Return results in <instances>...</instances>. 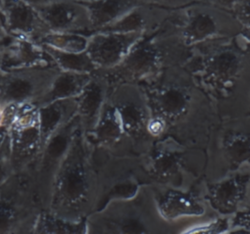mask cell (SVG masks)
<instances>
[{"instance_id":"9c48e42d","label":"cell","mask_w":250,"mask_h":234,"mask_svg":"<svg viewBox=\"0 0 250 234\" xmlns=\"http://www.w3.org/2000/svg\"><path fill=\"white\" fill-rule=\"evenodd\" d=\"M144 38L141 33L91 34L85 53L98 70L107 71L117 67Z\"/></svg>"},{"instance_id":"83f0119b","label":"cell","mask_w":250,"mask_h":234,"mask_svg":"<svg viewBox=\"0 0 250 234\" xmlns=\"http://www.w3.org/2000/svg\"><path fill=\"white\" fill-rule=\"evenodd\" d=\"M224 234H250V231L245 230H229Z\"/></svg>"},{"instance_id":"ba28073f","label":"cell","mask_w":250,"mask_h":234,"mask_svg":"<svg viewBox=\"0 0 250 234\" xmlns=\"http://www.w3.org/2000/svg\"><path fill=\"white\" fill-rule=\"evenodd\" d=\"M51 33L90 35L89 17L82 1H28Z\"/></svg>"},{"instance_id":"3957f363","label":"cell","mask_w":250,"mask_h":234,"mask_svg":"<svg viewBox=\"0 0 250 234\" xmlns=\"http://www.w3.org/2000/svg\"><path fill=\"white\" fill-rule=\"evenodd\" d=\"M190 57V49L167 22L158 32L142 39L134 45L125 59L113 69L102 71L111 85L134 84L143 85L167 68L183 66Z\"/></svg>"},{"instance_id":"d6986e66","label":"cell","mask_w":250,"mask_h":234,"mask_svg":"<svg viewBox=\"0 0 250 234\" xmlns=\"http://www.w3.org/2000/svg\"><path fill=\"white\" fill-rule=\"evenodd\" d=\"M87 135L93 137L98 145L106 147L117 145L125 138L116 112L108 99L103 106V111L95 128Z\"/></svg>"},{"instance_id":"30bf717a","label":"cell","mask_w":250,"mask_h":234,"mask_svg":"<svg viewBox=\"0 0 250 234\" xmlns=\"http://www.w3.org/2000/svg\"><path fill=\"white\" fill-rule=\"evenodd\" d=\"M176 8L169 2H144L123 18L99 31L100 33H141L146 37L152 36L163 26L171 11ZM98 33V32H97Z\"/></svg>"},{"instance_id":"277c9868","label":"cell","mask_w":250,"mask_h":234,"mask_svg":"<svg viewBox=\"0 0 250 234\" xmlns=\"http://www.w3.org/2000/svg\"><path fill=\"white\" fill-rule=\"evenodd\" d=\"M167 22L188 49L208 42L250 33L221 1L188 2L171 11Z\"/></svg>"},{"instance_id":"4fadbf2b","label":"cell","mask_w":250,"mask_h":234,"mask_svg":"<svg viewBox=\"0 0 250 234\" xmlns=\"http://www.w3.org/2000/svg\"><path fill=\"white\" fill-rule=\"evenodd\" d=\"M52 65L42 45L28 40L10 38L0 46V72Z\"/></svg>"},{"instance_id":"e0dca14e","label":"cell","mask_w":250,"mask_h":234,"mask_svg":"<svg viewBox=\"0 0 250 234\" xmlns=\"http://www.w3.org/2000/svg\"><path fill=\"white\" fill-rule=\"evenodd\" d=\"M141 1H82L89 17L90 35L113 24L132 11Z\"/></svg>"},{"instance_id":"9a60e30c","label":"cell","mask_w":250,"mask_h":234,"mask_svg":"<svg viewBox=\"0 0 250 234\" xmlns=\"http://www.w3.org/2000/svg\"><path fill=\"white\" fill-rule=\"evenodd\" d=\"M156 199L159 213L166 220L200 216L205 213V206L188 192L168 189Z\"/></svg>"},{"instance_id":"d4e9b609","label":"cell","mask_w":250,"mask_h":234,"mask_svg":"<svg viewBox=\"0 0 250 234\" xmlns=\"http://www.w3.org/2000/svg\"><path fill=\"white\" fill-rule=\"evenodd\" d=\"M229 230V220L226 218H217L214 221L194 227L183 234H224Z\"/></svg>"},{"instance_id":"5b68a950","label":"cell","mask_w":250,"mask_h":234,"mask_svg":"<svg viewBox=\"0 0 250 234\" xmlns=\"http://www.w3.org/2000/svg\"><path fill=\"white\" fill-rule=\"evenodd\" d=\"M83 134L79 128L54 180L49 201L55 211L80 207L90 193L92 176Z\"/></svg>"},{"instance_id":"8992f818","label":"cell","mask_w":250,"mask_h":234,"mask_svg":"<svg viewBox=\"0 0 250 234\" xmlns=\"http://www.w3.org/2000/svg\"><path fill=\"white\" fill-rule=\"evenodd\" d=\"M60 71L52 65L0 72V111L11 105H35Z\"/></svg>"},{"instance_id":"5bb4252c","label":"cell","mask_w":250,"mask_h":234,"mask_svg":"<svg viewBox=\"0 0 250 234\" xmlns=\"http://www.w3.org/2000/svg\"><path fill=\"white\" fill-rule=\"evenodd\" d=\"M111 88L110 81L101 71L92 73L90 82L77 98V115L83 134L90 133L95 128Z\"/></svg>"},{"instance_id":"ac0fdd59","label":"cell","mask_w":250,"mask_h":234,"mask_svg":"<svg viewBox=\"0 0 250 234\" xmlns=\"http://www.w3.org/2000/svg\"><path fill=\"white\" fill-rule=\"evenodd\" d=\"M92 74L60 71L45 95L35 104L38 109L55 101L77 99L88 85Z\"/></svg>"},{"instance_id":"7c38bea8","label":"cell","mask_w":250,"mask_h":234,"mask_svg":"<svg viewBox=\"0 0 250 234\" xmlns=\"http://www.w3.org/2000/svg\"><path fill=\"white\" fill-rule=\"evenodd\" d=\"M249 172L238 173L207 186L206 200L220 213L230 214L244 210L249 203Z\"/></svg>"},{"instance_id":"cb8c5ba5","label":"cell","mask_w":250,"mask_h":234,"mask_svg":"<svg viewBox=\"0 0 250 234\" xmlns=\"http://www.w3.org/2000/svg\"><path fill=\"white\" fill-rule=\"evenodd\" d=\"M234 15L241 25L250 31V1H221Z\"/></svg>"},{"instance_id":"4316f807","label":"cell","mask_w":250,"mask_h":234,"mask_svg":"<svg viewBox=\"0 0 250 234\" xmlns=\"http://www.w3.org/2000/svg\"><path fill=\"white\" fill-rule=\"evenodd\" d=\"M10 37L6 32V30L4 29V27L0 24V42H6L7 40H9Z\"/></svg>"},{"instance_id":"ffe728a7","label":"cell","mask_w":250,"mask_h":234,"mask_svg":"<svg viewBox=\"0 0 250 234\" xmlns=\"http://www.w3.org/2000/svg\"><path fill=\"white\" fill-rule=\"evenodd\" d=\"M42 47L46 54L61 71L92 74L98 70L85 52L81 54H68L45 45H42Z\"/></svg>"},{"instance_id":"2e32d148","label":"cell","mask_w":250,"mask_h":234,"mask_svg":"<svg viewBox=\"0 0 250 234\" xmlns=\"http://www.w3.org/2000/svg\"><path fill=\"white\" fill-rule=\"evenodd\" d=\"M77 99H70L55 101L39 108L42 150L46 143L77 114Z\"/></svg>"},{"instance_id":"484cf974","label":"cell","mask_w":250,"mask_h":234,"mask_svg":"<svg viewBox=\"0 0 250 234\" xmlns=\"http://www.w3.org/2000/svg\"><path fill=\"white\" fill-rule=\"evenodd\" d=\"M229 230H245L249 231L250 227V211L249 209L240 210L234 213V215L229 220Z\"/></svg>"},{"instance_id":"603a6c76","label":"cell","mask_w":250,"mask_h":234,"mask_svg":"<svg viewBox=\"0 0 250 234\" xmlns=\"http://www.w3.org/2000/svg\"><path fill=\"white\" fill-rule=\"evenodd\" d=\"M42 234H87L85 220L68 221L52 215H43L41 219Z\"/></svg>"},{"instance_id":"6da1fadb","label":"cell","mask_w":250,"mask_h":234,"mask_svg":"<svg viewBox=\"0 0 250 234\" xmlns=\"http://www.w3.org/2000/svg\"><path fill=\"white\" fill-rule=\"evenodd\" d=\"M183 67L215 103L220 120L250 116V33L194 46Z\"/></svg>"},{"instance_id":"7a4b0ae2","label":"cell","mask_w":250,"mask_h":234,"mask_svg":"<svg viewBox=\"0 0 250 234\" xmlns=\"http://www.w3.org/2000/svg\"><path fill=\"white\" fill-rule=\"evenodd\" d=\"M146 93L151 117L172 128L208 129L221 121L216 105L183 67L164 70L159 77L140 85Z\"/></svg>"},{"instance_id":"44dd1931","label":"cell","mask_w":250,"mask_h":234,"mask_svg":"<svg viewBox=\"0 0 250 234\" xmlns=\"http://www.w3.org/2000/svg\"><path fill=\"white\" fill-rule=\"evenodd\" d=\"M180 152L177 149L172 151V148L160 146L155 151V154L151 157L150 172L155 177L167 182L175 177L180 169Z\"/></svg>"},{"instance_id":"7402d4cb","label":"cell","mask_w":250,"mask_h":234,"mask_svg":"<svg viewBox=\"0 0 250 234\" xmlns=\"http://www.w3.org/2000/svg\"><path fill=\"white\" fill-rule=\"evenodd\" d=\"M90 35L83 34H49L42 45L57 49L68 54H81L85 52Z\"/></svg>"},{"instance_id":"8fae6325","label":"cell","mask_w":250,"mask_h":234,"mask_svg":"<svg viewBox=\"0 0 250 234\" xmlns=\"http://www.w3.org/2000/svg\"><path fill=\"white\" fill-rule=\"evenodd\" d=\"M4 29L10 38L24 39L42 45L51 31L28 1H1Z\"/></svg>"},{"instance_id":"52a82bcc","label":"cell","mask_w":250,"mask_h":234,"mask_svg":"<svg viewBox=\"0 0 250 234\" xmlns=\"http://www.w3.org/2000/svg\"><path fill=\"white\" fill-rule=\"evenodd\" d=\"M108 101L116 112L125 137L133 141H147L152 138L147 130L151 117L147 99L139 85L119 84L112 85Z\"/></svg>"}]
</instances>
